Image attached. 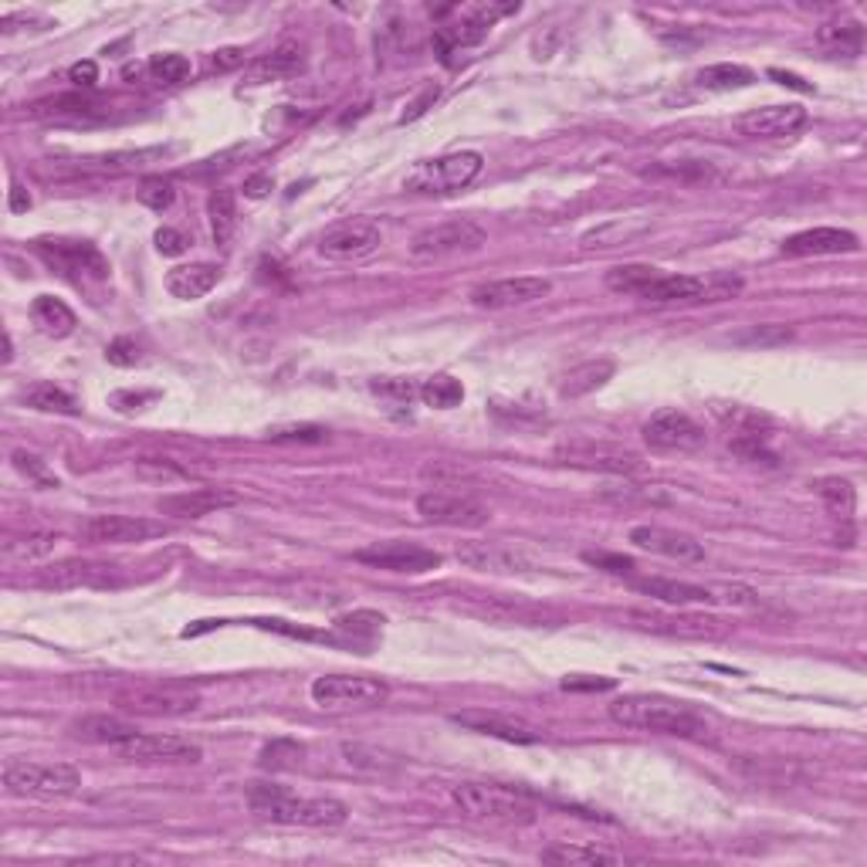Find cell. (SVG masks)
I'll return each mask as SVG.
<instances>
[{"label":"cell","instance_id":"6da1fadb","mask_svg":"<svg viewBox=\"0 0 867 867\" xmlns=\"http://www.w3.org/2000/svg\"><path fill=\"white\" fill-rule=\"evenodd\" d=\"M607 715L630 733H655L678 739H705L708 721L685 701L661 695H620L607 705Z\"/></svg>","mask_w":867,"mask_h":867},{"label":"cell","instance_id":"7a4b0ae2","mask_svg":"<svg viewBox=\"0 0 867 867\" xmlns=\"http://www.w3.org/2000/svg\"><path fill=\"white\" fill-rule=\"evenodd\" d=\"M251 810L281 827H309V830H332L349 820V807L332 797H299L278 783H251L248 786Z\"/></svg>","mask_w":867,"mask_h":867},{"label":"cell","instance_id":"3957f363","mask_svg":"<svg viewBox=\"0 0 867 867\" xmlns=\"http://www.w3.org/2000/svg\"><path fill=\"white\" fill-rule=\"evenodd\" d=\"M0 783L21 800H64L76 797L82 786V773L68 763H28L11 759L0 769Z\"/></svg>","mask_w":867,"mask_h":867},{"label":"cell","instance_id":"277c9868","mask_svg":"<svg viewBox=\"0 0 867 867\" xmlns=\"http://www.w3.org/2000/svg\"><path fill=\"white\" fill-rule=\"evenodd\" d=\"M634 590L655 597L671 607H756L759 597L756 590L743 584H688V580H665V576H647V580H630Z\"/></svg>","mask_w":867,"mask_h":867},{"label":"cell","instance_id":"5b68a950","mask_svg":"<svg viewBox=\"0 0 867 867\" xmlns=\"http://www.w3.org/2000/svg\"><path fill=\"white\" fill-rule=\"evenodd\" d=\"M455 807L471 820H495V824H516L532 820V800L526 793L498 783H458L451 786Z\"/></svg>","mask_w":867,"mask_h":867},{"label":"cell","instance_id":"8992f818","mask_svg":"<svg viewBox=\"0 0 867 867\" xmlns=\"http://www.w3.org/2000/svg\"><path fill=\"white\" fill-rule=\"evenodd\" d=\"M481 167H485V157L475 153V150L448 153V157H438V160H423L403 177V190L423 193V197L458 193V190H465L468 183L478 180Z\"/></svg>","mask_w":867,"mask_h":867},{"label":"cell","instance_id":"52a82bcc","mask_svg":"<svg viewBox=\"0 0 867 867\" xmlns=\"http://www.w3.org/2000/svg\"><path fill=\"white\" fill-rule=\"evenodd\" d=\"M488 245L485 228H478L468 217H451V221L430 225L423 231L413 235L410 241V258L413 261H438V258H451V255H471L481 251Z\"/></svg>","mask_w":867,"mask_h":867},{"label":"cell","instance_id":"ba28073f","mask_svg":"<svg viewBox=\"0 0 867 867\" xmlns=\"http://www.w3.org/2000/svg\"><path fill=\"white\" fill-rule=\"evenodd\" d=\"M116 705L132 715L147 718H177L200 708V695L187 685H153V681H136L116 691Z\"/></svg>","mask_w":867,"mask_h":867},{"label":"cell","instance_id":"9c48e42d","mask_svg":"<svg viewBox=\"0 0 867 867\" xmlns=\"http://www.w3.org/2000/svg\"><path fill=\"white\" fill-rule=\"evenodd\" d=\"M312 701L326 711H349V708H377L390 698L387 681L367 675H322L309 688Z\"/></svg>","mask_w":867,"mask_h":867},{"label":"cell","instance_id":"30bf717a","mask_svg":"<svg viewBox=\"0 0 867 867\" xmlns=\"http://www.w3.org/2000/svg\"><path fill=\"white\" fill-rule=\"evenodd\" d=\"M624 620L630 627H637V630L661 634V637H681V640H718V637H726L733 630L726 620L708 617V614H688V610H678V614H668V610H627Z\"/></svg>","mask_w":867,"mask_h":867},{"label":"cell","instance_id":"8fae6325","mask_svg":"<svg viewBox=\"0 0 867 867\" xmlns=\"http://www.w3.org/2000/svg\"><path fill=\"white\" fill-rule=\"evenodd\" d=\"M640 438L650 451L658 455H691L705 448V430L695 417L685 410L665 407L658 413H650V420L640 427Z\"/></svg>","mask_w":867,"mask_h":867},{"label":"cell","instance_id":"7c38bea8","mask_svg":"<svg viewBox=\"0 0 867 867\" xmlns=\"http://www.w3.org/2000/svg\"><path fill=\"white\" fill-rule=\"evenodd\" d=\"M34 251L61 275L76 278L79 285L86 278L92 281H106L109 278V261L102 258V251L89 241H64V238H41L34 241Z\"/></svg>","mask_w":867,"mask_h":867},{"label":"cell","instance_id":"4fadbf2b","mask_svg":"<svg viewBox=\"0 0 867 867\" xmlns=\"http://www.w3.org/2000/svg\"><path fill=\"white\" fill-rule=\"evenodd\" d=\"M383 245V228L370 217H349L322 231L319 255L329 261H363Z\"/></svg>","mask_w":867,"mask_h":867},{"label":"cell","instance_id":"5bb4252c","mask_svg":"<svg viewBox=\"0 0 867 867\" xmlns=\"http://www.w3.org/2000/svg\"><path fill=\"white\" fill-rule=\"evenodd\" d=\"M552 292L549 278H536V275H519V278H495V281H481L475 285L468 299L475 309H488V312H501V309H516V306H529L539 302Z\"/></svg>","mask_w":867,"mask_h":867},{"label":"cell","instance_id":"9a60e30c","mask_svg":"<svg viewBox=\"0 0 867 867\" xmlns=\"http://www.w3.org/2000/svg\"><path fill=\"white\" fill-rule=\"evenodd\" d=\"M417 516L430 526H451V529H481L491 519V512L481 501L455 491H423L417 498Z\"/></svg>","mask_w":867,"mask_h":867},{"label":"cell","instance_id":"2e32d148","mask_svg":"<svg viewBox=\"0 0 867 867\" xmlns=\"http://www.w3.org/2000/svg\"><path fill=\"white\" fill-rule=\"evenodd\" d=\"M356 562H367L373 569H387V572H410V576H420V572H430L438 569L445 559L441 552H434L427 546H417V542H403V539H387V542H373L367 549H356L352 552Z\"/></svg>","mask_w":867,"mask_h":867},{"label":"cell","instance_id":"e0dca14e","mask_svg":"<svg viewBox=\"0 0 867 867\" xmlns=\"http://www.w3.org/2000/svg\"><path fill=\"white\" fill-rule=\"evenodd\" d=\"M455 726L488 736V739H501V743H516V746H536L542 743V729L529 726L526 718L505 715V711H488V708H465V711H451L448 715Z\"/></svg>","mask_w":867,"mask_h":867},{"label":"cell","instance_id":"ac0fdd59","mask_svg":"<svg viewBox=\"0 0 867 867\" xmlns=\"http://www.w3.org/2000/svg\"><path fill=\"white\" fill-rule=\"evenodd\" d=\"M116 753L132 763H200L203 759L197 743L180 739V736H150V733H136L132 739L116 746Z\"/></svg>","mask_w":867,"mask_h":867},{"label":"cell","instance_id":"d6986e66","mask_svg":"<svg viewBox=\"0 0 867 867\" xmlns=\"http://www.w3.org/2000/svg\"><path fill=\"white\" fill-rule=\"evenodd\" d=\"M238 501H241V495L231 488H190V491L163 495L157 501V512L170 516V519H203L221 509H235Z\"/></svg>","mask_w":867,"mask_h":867},{"label":"cell","instance_id":"ffe728a7","mask_svg":"<svg viewBox=\"0 0 867 867\" xmlns=\"http://www.w3.org/2000/svg\"><path fill=\"white\" fill-rule=\"evenodd\" d=\"M562 465L587 468V471H614V475H630L640 468V458L620 445H604V441H572L559 448Z\"/></svg>","mask_w":867,"mask_h":867},{"label":"cell","instance_id":"44dd1931","mask_svg":"<svg viewBox=\"0 0 867 867\" xmlns=\"http://www.w3.org/2000/svg\"><path fill=\"white\" fill-rule=\"evenodd\" d=\"M170 529L163 522L136 519V516H92L82 526V536L96 546H126V542H147L157 536H167Z\"/></svg>","mask_w":867,"mask_h":867},{"label":"cell","instance_id":"7402d4cb","mask_svg":"<svg viewBox=\"0 0 867 867\" xmlns=\"http://www.w3.org/2000/svg\"><path fill=\"white\" fill-rule=\"evenodd\" d=\"M807 109L800 106H766V109H753L746 116L736 119V129L749 139H783L793 136L807 126Z\"/></svg>","mask_w":867,"mask_h":867},{"label":"cell","instance_id":"603a6c76","mask_svg":"<svg viewBox=\"0 0 867 867\" xmlns=\"http://www.w3.org/2000/svg\"><path fill=\"white\" fill-rule=\"evenodd\" d=\"M306 71V48L296 41H285L275 51L255 58L245 68V86H271V82H285V79H296Z\"/></svg>","mask_w":867,"mask_h":867},{"label":"cell","instance_id":"cb8c5ba5","mask_svg":"<svg viewBox=\"0 0 867 867\" xmlns=\"http://www.w3.org/2000/svg\"><path fill=\"white\" fill-rule=\"evenodd\" d=\"M860 241L854 231L844 228H810L783 241L779 255L783 258H827V255H850L857 251Z\"/></svg>","mask_w":867,"mask_h":867},{"label":"cell","instance_id":"d4e9b609","mask_svg":"<svg viewBox=\"0 0 867 867\" xmlns=\"http://www.w3.org/2000/svg\"><path fill=\"white\" fill-rule=\"evenodd\" d=\"M630 542L644 552H658L678 562H701L705 559V546L685 532L665 529V526H634L630 529Z\"/></svg>","mask_w":867,"mask_h":867},{"label":"cell","instance_id":"484cf974","mask_svg":"<svg viewBox=\"0 0 867 867\" xmlns=\"http://www.w3.org/2000/svg\"><path fill=\"white\" fill-rule=\"evenodd\" d=\"M458 562L478 572H532V559L516 552L512 546L501 542H461L458 546Z\"/></svg>","mask_w":867,"mask_h":867},{"label":"cell","instance_id":"4316f807","mask_svg":"<svg viewBox=\"0 0 867 867\" xmlns=\"http://www.w3.org/2000/svg\"><path fill=\"white\" fill-rule=\"evenodd\" d=\"M640 299L650 302V306H688V302H708V281L698 278V275H665V271H658V278L644 288Z\"/></svg>","mask_w":867,"mask_h":867},{"label":"cell","instance_id":"83f0119b","mask_svg":"<svg viewBox=\"0 0 867 867\" xmlns=\"http://www.w3.org/2000/svg\"><path fill=\"white\" fill-rule=\"evenodd\" d=\"M112 566H96V562H82V559H68L58 566H48L34 576L38 587H51V590H71V587H96V584H109Z\"/></svg>","mask_w":867,"mask_h":867},{"label":"cell","instance_id":"f1b7e54d","mask_svg":"<svg viewBox=\"0 0 867 867\" xmlns=\"http://www.w3.org/2000/svg\"><path fill=\"white\" fill-rule=\"evenodd\" d=\"M71 736L82 739V743H92V746H122L126 739H132L139 729L132 726V721L126 718H116V715H86V718H76L71 721Z\"/></svg>","mask_w":867,"mask_h":867},{"label":"cell","instance_id":"f546056e","mask_svg":"<svg viewBox=\"0 0 867 867\" xmlns=\"http://www.w3.org/2000/svg\"><path fill=\"white\" fill-rule=\"evenodd\" d=\"M475 610L495 624H519V627H542V624H559V617L546 607H536V604H526V600H505V597H495V600H485V604H475Z\"/></svg>","mask_w":867,"mask_h":867},{"label":"cell","instance_id":"4dcf8cb0","mask_svg":"<svg viewBox=\"0 0 867 867\" xmlns=\"http://www.w3.org/2000/svg\"><path fill=\"white\" fill-rule=\"evenodd\" d=\"M217 278H221V271L207 261L177 265V268L167 271V292L180 302H193V299H203L210 292V288L217 285Z\"/></svg>","mask_w":867,"mask_h":867},{"label":"cell","instance_id":"1f68e13d","mask_svg":"<svg viewBox=\"0 0 867 867\" xmlns=\"http://www.w3.org/2000/svg\"><path fill=\"white\" fill-rule=\"evenodd\" d=\"M650 231V221L647 217H614V221L587 231L580 238V248L584 251H607V248H620V245H630L634 238L647 235Z\"/></svg>","mask_w":867,"mask_h":867},{"label":"cell","instance_id":"d6a6232c","mask_svg":"<svg viewBox=\"0 0 867 867\" xmlns=\"http://www.w3.org/2000/svg\"><path fill=\"white\" fill-rule=\"evenodd\" d=\"M614 377V359H587V363L572 367L569 373H562L559 380V397H587L594 390H600L607 380Z\"/></svg>","mask_w":867,"mask_h":867},{"label":"cell","instance_id":"836d02e7","mask_svg":"<svg viewBox=\"0 0 867 867\" xmlns=\"http://www.w3.org/2000/svg\"><path fill=\"white\" fill-rule=\"evenodd\" d=\"M31 319H34V326H38L44 336H54V339L71 336V332H76V326H79L76 312H71V309H68L61 299H54V296H38V299L31 302Z\"/></svg>","mask_w":867,"mask_h":867},{"label":"cell","instance_id":"e575fe53","mask_svg":"<svg viewBox=\"0 0 867 867\" xmlns=\"http://www.w3.org/2000/svg\"><path fill=\"white\" fill-rule=\"evenodd\" d=\"M756 82V71L746 64H733V61H721V64H708L695 76V86L705 92H733V89H749Z\"/></svg>","mask_w":867,"mask_h":867},{"label":"cell","instance_id":"d590c367","mask_svg":"<svg viewBox=\"0 0 867 867\" xmlns=\"http://www.w3.org/2000/svg\"><path fill=\"white\" fill-rule=\"evenodd\" d=\"M546 864H620V857L614 850H604L597 844H569V840H556L542 850Z\"/></svg>","mask_w":867,"mask_h":867},{"label":"cell","instance_id":"8d00e7d4","mask_svg":"<svg viewBox=\"0 0 867 867\" xmlns=\"http://www.w3.org/2000/svg\"><path fill=\"white\" fill-rule=\"evenodd\" d=\"M102 102L92 99V96H54L48 102H34L31 106V116H54V119H89V116H102Z\"/></svg>","mask_w":867,"mask_h":867},{"label":"cell","instance_id":"74e56055","mask_svg":"<svg viewBox=\"0 0 867 867\" xmlns=\"http://www.w3.org/2000/svg\"><path fill=\"white\" fill-rule=\"evenodd\" d=\"M817 44L827 48V51H840V54H860V51H864V28H860V21H854V18L827 21V24L817 31Z\"/></svg>","mask_w":867,"mask_h":867},{"label":"cell","instance_id":"f35d334b","mask_svg":"<svg viewBox=\"0 0 867 867\" xmlns=\"http://www.w3.org/2000/svg\"><path fill=\"white\" fill-rule=\"evenodd\" d=\"M207 213H210V228H213V241L228 245L238 231V200L231 190H213L207 200Z\"/></svg>","mask_w":867,"mask_h":867},{"label":"cell","instance_id":"ab89813d","mask_svg":"<svg viewBox=\"0 0 867 867\" xmlns=\"http://www.w3.org/2000/svg\"><path fill=\"white\" fill-rule=\"evenodd\" d=\"M380 630H383V614H377V610H352V614L336 617V634L359 647H370Z\"/></svg>","mask_w":867,"mask_h":867},{"label":"cell","instance_id":"60d3db41","mask_svg":"<svg viewBox=\"0 0 867 867\" xmlns=\"http://www.w3.org/2000/svg\"><path fill=\"white\" fill-rule=\"evenodd\" d=\"M21 400L31 407V410H41V413H68V417H76L79 413V400L71 397L68 390H61V387H54V383H31L24 393H21Z\"/></svg>","mask_w":867,"mask_h":867},{"label":"cell","instance_id":"b9f144b4","mask_svg":"<svg viewBox=\"0 0 867 867\" xmlns=\"http://www.w3.org/2000/svg\"><path fill=\"white\" fill-rule=\"evenodd\" d=\"M417 397H420L427 407H434V410H455V407H461V400H465V387H461V380H455L451 373H434V377H427V380L417 387Z\"/></svg>","mask_w":867,"mask_h":867},{"label":"cell","instance_id":"7bdbcfd3","mask_svg":"<svg viewBox=\"0 0 867 867\" xmlns=\"http://www.w3.org/2000/svg\"><path fill=\"white\" fill-rule=\"evenodd\" d=\"M655 278H658V268H650V265H617V268H610L604 275V285L610 288V292H617V296L640 299V292Z\"/></svg>","mask_w":867,"mask_h":867},{"label":"cell","instance_id":"ee69618b","mask_svg":"<svg viewBox=\"0 0 867 867\" xmlns=\"http://www.w3.org/2000/svg\"><path fill=\"white\" fill-rule=\"evenodd\" d=\"M167 157H170L167 147H153V150L106 153V157H96V160H86V163L96 167V170H106V173H132V170H142V167H150L157 160H167Z\"/></svg>","mask_w":867,"mask_h":867},{"label":"cell","instance_id":"f6af8a7d","mask_svg":"<svg viewBox=\"0 0 867 867\" xmlns=\"http://www.w3.org/2000/svg\"><path fill=\"white\" fill-rule=\"evenodd\" d=\"M58 546V532H28V536H18L11 542H4V559L8 562H28V559H41L48 556L51 549Z\"/></svg>","mask_w":867,"mask_h":867},{"label":"cell","instance_id":"bcb514c9","mask_svg":"<svg viewBox=\"0 0 867 867\" xmlns=\"http://www.w3.org/2000/svg\"><path fill=\"white\" fill-rule=\"evenodd\" d=\"M817 495L820 501L827 505V509L840 519H850L854 516V505H857V491L847 478H820L817 485Z\"/></svg>","mask_w":867,"mask_h":867},{"label":"cell","instance_id":"7dc6e473","mask_svg":"<svg viewBox=\"0 0 867 867\" xmlns=\"http://www.w3.org/2000/svg\"><path fill=\"white\" fill-rule=\"evenodd\" d=\"M339 756H342V766L349 769V773H373V776H380V773H387L393 763H387V756L380 753V749H367V746H339Z\"/></svg>","mask_w":867,"mask_h":867},{"label":"cell","instance_id":"c3c4849f","mask_svg":"<svg viewBox=\"0 0 867 867\" xmlns=\"http://www.w3.org/2000/svg\"><path fill=\"white\" fill-rule=\"evenodd\" d=\"M190 71H193V64H190L187 54L167 51V54H157V58L150 61V76H153L160 86H180V82L190 79Z\"/></svg>","mask_w":867,"mask_h":867},{"label":"cell","instance_id":"681fc988","mask_svg":"<svg viewBox=\"0 0 867 867\" xmlns=\"http://www.w3.org/2000/svg\"><path fill=\"white\" fill-rule=\"evenodd\" d=\"M265 438L271 445H319V441H326V427H319V423H288V427H271Z\"/></svg>","mask_w":867,"mask_h":867},{"label":"cell","instance_id":"f907efd6","mask_svg":"<svg viewBox=\"0 0 867 867\" xmlns=\"http://www.w3.org/2000/svg\"><path fill=\"white\" fill-rule=\"evenodd\" d=\"M136 197H139V203L142 207H150V210H170L173 207V200H177V187L170 183V180H163V177H147L139 183V190H136Z\"/></svg>","mask_w":867,"mask_h":867},{"label":"cell","instance_id":"816d5d0a","mask_svg":"<svg viewBox=\"0 0 867 867\" xmlns=\"http://www.w3.org/2000/svg\"><path fill=\"white\" fill-rule=\"evenodd\" d=\"M11 461H14V468L28 478V481H34V485H41V488H58V478L48 471V465L38 458V455H28V451H14L11 455Z\"/></svg>","mask_w":867,"mask_h":867},{"label":"cell","instance_id":"f5cc1de1","mask_svg":"<svg viewBox=\"0 0 867 867\" xmlns=\"http://www.w3.org/2000/svg\"><path fill=\"white\" fill-rule=\"evenodd\" d=\"M106 359L112 367H136L139 363V346H136V339H129V336H119V339H112L109 346H106Z\"/></svg>","mask_w":867,"mask_h":867},{"label":"cell","instance_id":"db71d44e","mask_svg":"<svg viewBox=\"0 0 867 867\" xmlns=\"http://www.w3.org/2000/svg\"><path fill=\"white\" fill-rule=\"evenodd\" d=\"M136 471H139L142 478H153V481H173V478H183V475H187L183 468H177V465L167 461V458H142V461H136Z\"/></svg>","mask_w":867,"mask_h":867},{"label":"cell","instance_id":"11a10c76","mask_svg":"<svg viewBox=\"0 0 867 867\" xmlns=\"http://www.w3.org/2000/svg\"><path fill=\"white\" fill-rule=\"evenodd\" d=\"M739 342H759V346H769V342H786L793 339V329L786 326H759V329H749L743 336H736Z\"/></svg>","mask_w":867,"mask_h":867},{"label":"cell","instance_id":"9f6ffc18","mask_svg":"<svg viewBox=\"0 0 867 867\" xmlns=\"http://www.w3.org/2000/svg\"><path fill=\"white\" fill-rule=\"evenodd\" d=\"M584 559L597 569H607V572H617V576H627L634 569V562L627 556H610V552H584Z\"/></svg>","mask_w":867,"mask_h":867},{"label":"cell","instance_id":"6f0895ef","mask_svg":"<svg viewBox=\"0 0 867 867\" xmlns=\"http://www.w3.org/2000/svg\"><path fill=\"white\" fill-rule=\"evenodd\" d=\"M434 102H438V86H427L413 102H407V109L400 112V126H407V122H413V119H420Z\"/></svg>","mask_w":867,"mask_h":867},{"label":"cell","instance_id":"680465c9","mask_svg":"<svg viewBox=\"0 0 867 867\" xmlns=\"http://www.w3.org/2000/svg\"><path fill=\"white\" fill-rule=\"evenodd\" d=\"M153 241H157V251L167 255V258H177V255L187 251V238H183L180 231H173V228H160V231L153 235Z\"/></svg>","mask_w":867,"mask_h":867},{"label":"cell","instance_id":"91938a15","mask_svg":"<svg viewBox=\"0 0 867 867\" xmlns=\"http://www.w3.org/2000/svg\"><path fill=\"white\" fill-rule=\"evenodd\" d=\"M614 685H617L614 678H587V675L562 678V688H566V691H610Z\"/></svg>","mask_w":867,"mask_h":867},{"label":"cell","instance_id":"94428289","mask_svg":"<svg viewBox=\"0 0 867 867\" xmlns=\"http://www.w3.org/2000/svg\"><path fill=\"white\" fill-rule=\"evenodd\" d=\"M68 79L76 82L79 89H92L99 82V64L96 61H76L68 68Z\"/></svg>","mask_w":867,"mask_h":867},{"label":"cell","instance_id":"6125c7cd","mask_svg":"<svg viewBox=\"0 0 867 867\" xmlns=\"http://www.w3.org/2000/svg\"><path fill=\"white\" fill-rule=\"evenodd\" d=\"M160 393H132V390H119V393H112L109 397V403L116 407V410H122V403H129L126 410H142V403H153Z\"/></svg>","mask_w":867,"mask_h":867},{"label":"cell","instance_id":"be15d7a7","mask_svg":"<svg viewBox=\"0 0 867 867\" xmlns=\"http://www.w3.org/2000/svg\"><path fill=\"white\" fill-rule=\"evenodd\" d=\"M271 187H275V180H271L268 173H255V177H248V180H245V197H251V200H261V197H268V193H271Z\"/></svg>","mask_w":867,"mask_h":867},{"label":"cell","instance_id":"e7e4bbea","mask_svg":"<svg viewBox=\"0 0 867 867\" xmlns=\"http://www.w3.org/2000/svg\"><path fill=\"white\" fill-rule=\"evenodd\" d=\"M769 79H776L779 86H789V89H797V92H814V86L810 82H804L800 76H793V71H783V68H769Z\"/></svg>","mask_w":867,"mask_h":867},{"label":"cell","instance_id":"03108f58","mask_svg":"<svg viewBox=\"0 0 867 867\" xmlns=\"http://www.w3.org/2000/svg\"><path fill=\"white\" fill-rule=\"evenodd\" d=\"M238 64H245V51L241 48H225V51L213 54V68L217 71H228V68H238Z\"/></svg>","mask_w":867,"mask_h":867},{"label":"cell","instance_id":"003e7915","mask_svg":"<svg viewBox=\"0 0 867 867\" xmlns=\"http://www.w3.org/2000/svg\"><path fill=\"white\" fill-rule=\"evenodd\" d=\"M8 207H11L14 213H18V210H28V207H31V193L14 183V187H11V197H8Z\"/></svg>","mask_w":867,"mask_h":867}]
</instances>
